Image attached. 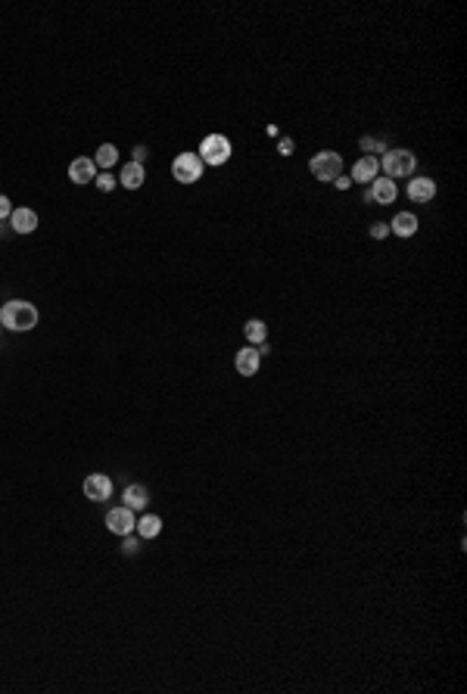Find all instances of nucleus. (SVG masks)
Instances as JSON below:
<instances>
[{"label": "nucleus", "mask_w": 467, "mask_h": 694, "mask_svg": "<svg viewBox=\"0 0 467 694\" xmlns=\"http://www.w3.org/2000/svg\"><path fill=\"white\" fill-rule=\"evenodd\" d=\"M0 324L13 333H25V330H35L38 324V309L25 299H10V302L0 309Z\"/></svg>", "instance_id": "f257e3e1"}, {"label": "nucleus", "mask_w": 467, "mask_h": 694, "mask_svg": "<svg viewBox=\"0 0 467 694\" xmlns=\"http://www.w3.org/2000/svg\"><path fill=\"white\" fill-rule=\"evenodd\" d=\"M380 169L386 171V178H408V175H415V169H418V159H415V153L411 150H386V156L380 159Z\"/></svg>", "instance_id": "f03ea898"}, {"label": "nucleus", "mask_w": 467, "mask_h": 694, "mask_svg": "<svg viewBox=\"0 0 467 694\" xmlns=\"http://www.w3.org/2000/svg\"><path fill=\"white\" fill-rule=\"evenodd\" d=\"M309 169H312V175H315L318 181H324V184L337 181V178L343 175V156H339L337 150H321V153L312 156Z\"/></svg>", "instance_id": "7ed1b4c3"}, {"label": "nucleus", "mask_w": 467, "mask_h": 694, "mask_svg": "<svg viewBox=\"0 0 467 694\" xmlns=\"http://www.w3.org/2000/svg\"><path fill=\"white\" fill-rule=\"evenodd\" d=\"M199 159L203 165H224L231 159V140L224 134H209L199 144Z\"/></svg>", "instance_id": "20e7f679"}, {"label": "nucleus", "mask_w": 467, "mask_h": 694, "mask_svg": "<svg viewBox=\"0 0 467 694\" xmlns=\"http://www.w3.org/2000/svg\"><path fill=\"white\" fill-rule=\"evenodd\" d=\"M171 175L178 184H193L203 178V159L197 153H181V156L171 162Z\"/></svg>", "instance_id": "39448f33"}, {"label": "nucleus", "mask_w": 467, "mask_h": 694, "mask_svg": "<svg viewBox=\"0 0 467 694\" xmlns=\"http://www.w3.org/2000/svg\"><path fill=\"white\" fill-rule=\"evenodd\" d=\"M106 526H109V532H116V536H131L135 532V526H137V520H135V511L131 508H112L109 514H106Z\"/></svg>", "instance_id": "423d86ee"}, {"label": "nucleus", "mask_w": 467, "mask_h": 694, "mask_svg": "<svg viewBox=\"0 0 467 694\" xmlns=\"http://www.w3.org/2000/svg\"><path fill=\"white\" fill-rule=\"evenodd\" d=\"M365 199H368V203H377V206H390L392 199H396V181H390V178H374L368 184V190H365Z\"/></svg>", "instance_id": "0eeeda50"}, {"label": "nucleus", "mask_w": 467, "mask_h": 694, "mask_svg": "<svg viewBox=\"0 0 467 694\" xmlns=\"http://www.w3.org/2000/svg\"><path fill=\"white\" fill-rule=\"evenodd\" d=\"M84 498H91V502H106V498H112V479L106 477V473H91V477L84 479Z\"/></svg>", "instance_id": "6e6552de"}, {"label": "nucleus", "mask_w": 467, "mask_h": 694, "mask_svg": "<svg viewBox=\"0 0 467 694\" xmlns=\"http://www.w3.org/2000/svg\"><path fill=\"white\" fill-rule=\"evenodd\" d=\"M377 175H380V159L377 156H362L355 165H352V181H358V184H371Z\"/></svg>", "instance_id": "1a4fd4ad"}, {"label": "nucleus", "mask_w": 467, "mask_h": 694, "mask_svg": "<svg viewBox=\"0 0 467 694\" xmlns=\"http://www.w3.org/2000/svg\"><path fill=\"white\" fill-rule=\"evenodd\" d=\"M259 362H262L259 349L246 346V349L237 352V358H234V368H237V373H243V377H252V373H259Z\"/></svg>", "instance_id": "9d476101"}, {"label": "nucleus", "mask_w": 467, "mask_h": 694, "mask_svg": "<svg viewBox=\"0 0 467 694\" xmlns=\"http://www.w3.org/2000/svg\"><path fill=\"white\" fill-rule=\"evenodd\" d=\"M405 193H408L411 203H430V199L436 196V184H433L430 178H411Z\"/></svg>", "instance_id": "9b49d317"}, {"label": "nucleus", "mask_w": 467, "mask_h": 694, "mask_svg": "<svg viewBox=\"0 0 467 694\" xmlns=\"http://www.w3.org/2000/svg\"><path fill=\"white\" fill-rule=\"evenodd\" d=\"M69 178H72V184H91L93 178H97V165H93V159L78 156L75 162L69 165Z\"/></svg>", "instance_id": "f8f14e48"}, {"label": "nucleus", "mask_w": 467, "mask_h": 694, "mask_svg": "<svg viewBox=\"0 0 467 694\" xmlns=\"http://www.w3.org/2000/svg\"><path fill=\"white\" fill-rule=\"evenodd\" d=\"M10 224H13V231L16 233H31L38 228V212L35 209H13Z\"/></svg>", "instance_id": "ddd939ff"}, {"label": "nucleus", "mask_w": 467, "mask_h": 694, "mask_svg": "<svg viewBox=\"0 0 467 694\" xmlns=\"http://www.w3.org/2000/svg\"><path fill=\"white\" fill-rule=\"evenodd\" d=\"M125 508H131V511H144L146 504H150V492H146V486H140V483H131V486H125Z\"/></svg>", "instance_id": "4468645a"}, {"label": "nucleus", "mask_w": 467, "mask_h": 694, "mask_svg": "<svg viewBox=\"0 0 467 694\" xmlns=\"http://www.w3.org/2000/svg\"><path fill=\"white\" fill-rule=\"evenodd\" d=\"M144 165L140 162H125V169H122V175H118V184L125 187V190H140L144 187Z\"/></svg>", "instance_id": "2eb2a0df"}, {"label": "nucleus", "mask_w": 467, "mask_h": 694, "mask_svg": "<svg viewBox=\"0 0 467 694\" xmlns=\"http://www.w3.org/2000/svg\"><path fill=\"white\" fill-rule=\"evenodd\" d=\"M390 231L399 233V237H415L418 233V218L411 215V212H399V215L390 222Z\"/></svg>", "instance_id": "dca6fc26"}, {"label": "nucleus", "mask_w": 467, "mask_h": 694, "mask_svg": "<svg viewBox=\"0 0 467 694\" xmlns=\"http://www.w3.org/2000/svg\"><path fill=\"white\" fill-rule=\"evenodd\" d=\"M135 532L140 539H156L159 532H162V517H156V514H146V517L137 520Z\"/></svg>", "instance_id": "f3484780"}, {"label": "nucleus", "mask_w": 467, "mask_h": 694, "mask_svg": "<svg viewBox=\"0 0 467 694\" xmlns=\"http://www.w3.org/2000/svg\"><path fill=\"white\" fill-rule=\"evenodd\" d=\"M243 333H246V343H250V346H259V343H265V339H268V327H265V321H259V318L246 321Z\"/></svg>", "instance_id": "a211bd4d"}, {"label": "nucleus", "mask_w": 467, "mask_h": 694, "mask_svg": "<svg viewBox=\"0 0 467 694\" xmlns=\"http://www.w3.org/2000/svg\"><path fill=\"white\" fill-rule=\"evenodd\" d=\"M116 162H118V150L112 144H103L97 150V156H93V165H97V169H112Z\"/></svg>", "instance_id": "6ab92c4d"}, {"label": "nucleus", "mask_w": 467, "mask_h": 694, "mask_svg": "<svg viewBox=\"0 0 467 694\" xmlns=\"http://www.w3.org/2000/svg\"><path fill=\"white\" fill-rule=\"evenodd\" d=\"M362 150L368 153V156H374V153L386 150V140L383 137H362Z\"/></svg>", "instance_id": "aec40b11"}, {"label": "nucleus", "mask_w": 467, "mask_h": 694, "mask_svg": "<svg viewBox=\"0 0 467 694\" xmlns=\"http://www.w3.org/2000/svg\"><path fill=\"white\" fill-rule=\"evenodd\" d=\"M93 181H97V187H100V190H103V193H109L112 187L118 184V181H116V178H112V175H97V178H93Z\"/></svg>", "instance_id": "412c9836"}, {"label": "nucleus", "mask_w": 467, "mask_h": 694, "mask_svg": "<svg viewBox=\"0 0 467 694\" xmlns=\"http://www.w3.org/2000/svg\"><path fill=\"white\" fill-rule=\"evenodd\" d=\"M386 233H390V224H383V222H377V224L371 228V237H374V240H383Z\"/></svg>", "instance_id": "4be33fe9"}, {"label": "nucleus", "mask_w": 467, "mask_h": 694, "mask_svg": "<svg viewBox=\"0 0 467 694\" xmlns=\"http://www.w3.org/2000/svg\"><path fill=\"white\" fill-rule=\"evenodd\" d=\"M10 215H13V203H10V196L0 193V218H10Z\"/></svg>", "instance_id": "5701e85b"}, {"label": "nucleus", "mask_w": 467, "mask_h": 694, "mask_svg": "<svg viewBox=\"0 0 467 694\" xmlns=\"http://www.w3.org/2000/svg\"><path fill=\"white\" fill-rule=\"evenodd\" d=\"M122 539H125L122 551H125V555H135V551H137V539H131V536H122Z\"/></svg>", "instance_id": "b1692460"}, {"label": "nucleus", "mask_w": 467, "mask_h": 694, "mask_svg": "<svg viewBox=\"0 0 467 694\" xmlns=\"http://www.w3.org/2000/svg\"><path fill=\"white\" fill-rule=\"evenodd\" d=\"M290 153H293V140L284 137V140H280V156H290Z\"/></svg>", "instance_id": "393cba45"}, {"label": "nucleus", "mask_w": 467, "mask_h": 694, "mask_svg": "<svg viewBox=\"0 0 467 694\" xmlns=\"http://www.w3.org/2000/svg\"><path fill=\"white\" fill-rule=\"evenodd\" d=\"M144 159H146V146H135V159H131V162H140V165H144Z\"/></svg>", "instance_id": "a878e982"}, {"label": "nucleus", "mask_w": 467, "mask_h": 694, "mask_svg": "<svg viewBox=\"0 0 467 694\" xmlns=\"http://www.w3.org/2000/svg\"><path fill=\"white\" fill-rule=\"evenodd\" d=\"M333 184H337V190H349V184H352V178H346V175H339V178H337V181H333Z\"/></svg>", "instance_id": "bb28decb"}, {"label": "nucleus", "mask_w": 467, "mask_h": 694, "mask_svg": "<svg viewBox=\"0 0 467 694\" xmlns=\"http://www.w3.org/2000/svg\"><path fill=\"white\" fill-rule=\"evenodd\" d=\"M0 327H3V324H0Z\"/></svg>", "instance_id": "cd10ccee"}]
</instances>
